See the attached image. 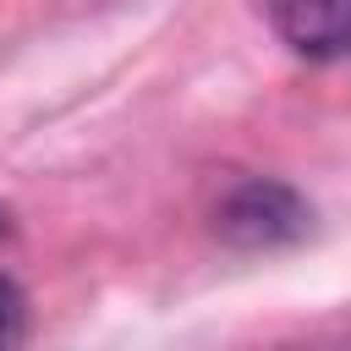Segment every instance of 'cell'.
Listing matches in <instances>:
<instances>
[{"instance_id":"obj_1","label":"cell","mask_w":351,"mask_h":351,"mask_svg":"<svg viewBox=\"0 0 351 351\" xmlns=\"http://www.w3.org/2000/svg\"><path fill=\"white\" fill-rule=\"evenodd\" d=\"M313 230V208L296 186L274 176H247L214 203V236L236 252H274L296 247Z\"/></svg>"},{"instance_id":"obj_2","label":"cell","mask_w":351,"mask_h":351,"mask_svg":"<svg viewBox=\"0 0 351 351\" xmlns=\"http://www.w3.org/2000/svg\"><path fill=\"white\" fill-rule=\"evenodd\" d=\"M269 22L307 60L351 55V0H269Z\"/></svg>"},{"instance_id":"obj_3","label":"cell","mask_w":351,"mask_h":351,"mask_svg":"<svg viewBox=\"0 0 351 351\" xmlns=\"http://www.w3.org/2000/svg\"><path fill=\"white\" fill-rule=\"evenodd\" d=\"M22 324H27V302H22L16 280H11V274H0V351H16Z\"/></svg>"},{"instance_id":"obj_4","label":"cell","mask_w":351,"mask_h":351,"mask_svg":"<svg viewBox=\"0 0 351 351\" xmlns=\"http://www.w3.org/2000/svg\"><path fill=\"white\" fill-rule=\"evenodd\" d=\"M5 236H11V219H5V208H0V241H5Z\"/></svg>"}]
</instances>
